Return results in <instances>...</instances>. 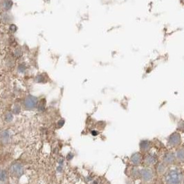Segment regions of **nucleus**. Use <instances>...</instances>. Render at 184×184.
Listing matches in <instances>:
<instances>
[{"label":"nucleus","mask_w":184,"mask_h":184,"mask_svg":"<svg viewBox=\"0 0 184 184\" xmlns=\"http://www.w3.org/2000/svg\"><path fill=\"white\" fill-rule=\"evenodd\" d=\"M141 156L139 153H136L131 157V161L132 163L134 164V165H138L141 163Z\"/></svg>","instance_id":"nucleus-6"},{"label":"nucleus","mask_w":184,"mask_h":184,"mask_svg":"<svg viewBox=\"0 0 184 184\" xmlns=\"http://www.w3.org/2000/svg\"><path fill=\"white\" fill-rule=\"evenodd\" d=\"M165 161L167 162V163H171L172 161H174V156L171 154H168L167 156L165 157Z\"/></svg>","instance_id":"nucleus-10"},{"label":"nucleus","mask_w":184,"mask_h":184,"mask_svg":"<svg viewBox=\"0 0 184 184\" xmlns=\"http://www.w3.org/2000/svg\"><path fill=\"white\" fill-rule=\"evenodd\" d=\"M6 179H7V174H6V171L0 170V181H4Z\"/></svg>","instance_id":"nucleus-8"},{"label":"nucleus","mask_w":184,"mask_h":184,"mask_svg":"<svg viewBox=\"0 0 184 184\" xmlns=\"http://www.w3.org/2000/svg\"><path fill=\"white\" fill-rule=\"evenodd\" d=\"M12 1L10 0H4V1L2 2L1 6L3 7L4 10H9L10 8L12 7Z\"/></svg>","instance_id":"nucleus-7"},{"label":"nucleus","mask_w":184,"mask_h":184,"mask_svg":"<svg viewBox=\"0 0 184 184\" xmlns=\"http://www.w3.org/2000/svg\"><path fill=\"white\" fill-rule=\"evenodd\" d=\"M13 119V116L11 114L8 113L6 115V121H10V120H12Z\"/></svg>","instance_id":"nucleus-13"},{"label":"nucleus","mask_w":184,"mask_h":184,"mask_svg":"<svg viewBox=\"0 0 184 184\" xmlns=\"http://www.w3.org/2000/svg\"><path fill=\"white\" fill-rule=\"evenodd\" d=\"M92 134H93V135H97V132L96 131H92Z\"/></svg>","instance_id":"nucleus-14"},{"label":"nucleus","mask_w":184,"mask_h":184,"mask_svg":"<svg viewBox=\"0 0 184 184\" xmlns=\"http://www.w3.org/2000/svg\"><path fill=\"white\" fill-rule=\"evenodd\" d=\"M181 179H182L181 173L177 170H170L165 177L166 181L169 184L180 183Z\"/></svg>","instance_id":"nucleus-1"},{"label":"nucleus","mask_w":184,"mask_h":184,"mask_svg":"<svg viewBox=\"0 0 184 184\" xmlns=\"http://www.w3.org/2000/svg\"><path fill=\"white\" fill-rule=\"evenodd\" d=\"M10 171L15 177H20L24 172V168L21 163H15L10 166Z\"/></svg>","instance_id":"nucleus-2"},{"label":"nucleus","mask_w":184,"mask_h":184,"mask_svg":"<svg viewBox=\"0 0 184 184\" xmlns=\"http://www.w3.org/2000/svg\"><path fill=\"white\" fill-rule=\"evenodd\" d=\"M141 147V148L143 149V150H147V148H148V147H149L148 143V142H147V141L142 142Z\"/></svg>","instance_id":"nucleus-12"},{"label":"nucleus","mask_w":184,"mask_h":184,"mask_svg":"<svg viewBox=\"0 0 184 184\" xmlns=\"http://www.w3.org/2000/svg\"><path fill=\"white\" fill-rule=\"evenodd\" d=\"M177 158L181 160L184 159V150H179L177 152Z\"/></svg>","instance_id":"nucleus-11"},{"label":"nucleus","mask_w":184,"mask_h":184,"mask_svg":"<svg viewBox=\"0 0 184 184\" xmlns=\"http://www.w3.org/2000/svg\"><path fill=\"white\" fill-rule=\"evenodd\" d=\"M38 103V99L36 97L33 96H28L26 98L24 101V105L26 108L28 109H32L36 107Z\"/></svg>","instance_id":"nucleus-3"},{"label":"nucleus","mask_w":184,"mask_h":184,"mask_svg":"<svg viewBox=\"0 0 184 184\" xmlns=\"http://www.w3.org/2000/svg\"><path fill=\"white\" fill-rule=\"evenodd\" d=\"M180 136L178 134H174L169 138V143L171 145H177L180 143Z\"/></svg>","instance_id":"nucleus-4"},{"label":"nucleus","mask_w":184,"mask_h":184,"mask_svg":"<svg viewBox=\"0 0 184 184\" xmlns=\"http://www.w3.org/2000/svg\"><path fill=\"white\" fill-rule=\"evenodd\" d=\"M142 178L145 181H149L152 179V173L149 169H143L141 171Z\"/></svg>","instance_id":"nucleus-5"},{"label":"nucleus","mask_w":184,"mask_h":184,"mask_svg":"<svg viewBox=\"0 0 184 184\" xmlns=\"http://www.w3.org/2000/svg\"><path fill=\"white\" fill-rule=\"evenodd\" d=\"M146 163L149 164V165H151V164L154 163L155 159H154V157H152V156H148V157L146 158Z\"/></svg>","instance_id":"nucleus-9"}]
</instances>
